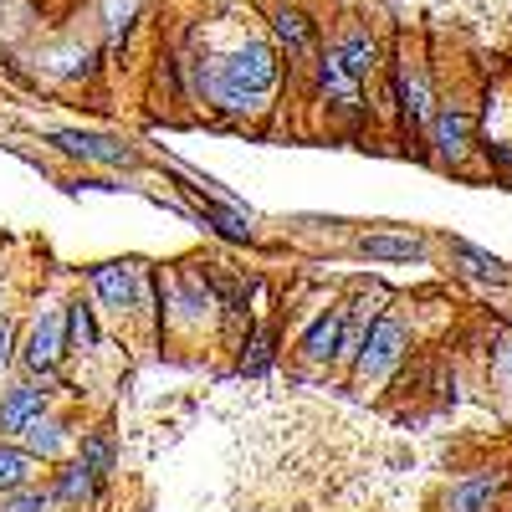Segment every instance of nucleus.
Masks as SVG:
<instances>
[{"instance_id": "f257e3e1", "label": "nucleus", "mask_w": 512, "mask_h": 512, "mask_svg": "<svg viewBox=\"0 0 512 512\" xmlns=\"http://www.w3.org/2000/svg\"><path fill=\"white\" fill-rule=\"evenodd\" d=\"M282 88V52L262 36L236 41L231 52H216V72H210V113L221 118H256L272 108V93Z\"/></svg>"}, {"instance_id": "f03ea898", "label": "nucleus", "mask_w": 512, "mask_h": 512, "mask_svg": "<svg viewBox=\"0 0 512 512\" xmlns=\"http://www.w3.org/2000/svg\"><path fill=\"white\" fill-rule=\"evenodd\" d=\"M159 292H164V323L169 328H185V333H200L221 318V297H216V282H210L205 262H180L169 277H159Z\"/></svg>"}, {"instance_id": "7ed1b4c3", "label": "nucleus", "mask_w": 512, "mask_h": 512, "mask_svg": "<svg viewBox=\"0 0 512 512\" xmlns=\"http://www.w3.org/2000/svg\"><path fill=\"white\" fill-rule=\"evenodd\" d=\"M62 359H67V318H62V308H47V313L31 318L26 338L16 344V364L26 369L31 384L52 390L57 374H62Z\"/></svg>"}, {"instance_id": "20e7f679", "label": "nucleus", "mask_w": 512, "mask_h": 512, "mask_svg": "<svg viewBox=\"0 0 512 512\" xmlns=\"http://www.w3.org/2000/svg\"><path fill=\"white\" fill-rule=\"evenodd\" d=\"M405 354H410V328H405V318L379 313V318L369 323V333H364L359 359H354V379H359V384H384V379L405 364Z\"/></svg>"}, {"instance_id": "39448f33", "label": "nucleus", "mask_w": 512, "mask_h": 512, "mask_svg": "<svg viewBox=\"0 0 512 512\" xmlns=\"http://www.w3.org/2000/svg\"><path fill=\"white\" fill-rule=\"evenodd\" d=\"M313 93H318V103L328 108V118H338V123H364L369 118V108H364V82L338 62L328 47H318V57H313Z\"/></svg>"}, {"instance_id": "423d86ee", "label": "nucleus", "mask_w": 512, "mask_h": 512, "mask_svg": "<svg viewBox=\"0 0 512 512\" xmlns=\"http://www.w3.org/2000/svg\"><path fill=\"white\" fill-rule=\"evenodd\" d=\"M47 144L77 164H108V169H134L139 164V149L123 144V139H108V134H93V128H52Z\"/></svg>"}, {"instance_id": "0eeeda50", "label": "nucleus", "mask_w": 512, "mask_h": 512, "mask_svg": "<svg viewBox=\"0 0 512 512\" xmlns=\"http://www.w3.org/2000/svg\"><path fill=\"white\" fill-rule=\"evenodd\" d=\"M425 144H431L436 164H446V169L466 164V154H472V113L461 103H441L431 113V128H425Z\"/></svg>"}, {"instance_id": "6e6552de", "label": "nucleus", "mask_w": 512, "mask_h": 512, "mask_svg": "<svg viewBox=\"0 0 512 512\" xmlns=\"http://www.w3.org/2000/svg\"><path fill=\"white\" fill-rule=\"evenodd\" d=\"M395 108H400V123L410 128V134H425V128H431L436 93H431V77H425V67L410 62V57L395 62Z\"/></svg>"}, {"instance_id": "1a4fd4ad", "label": "nucleus", "mask_w": 512, "mask_h": 512, "mask_svg": "<svg viewBox=\"0 0 512 512\" xmlns=\"http://www.w3.org/2000/svg\"><path fill=\"white\" fill-rule=\"evenodd\" d=\"M139 262H98L93 272H88V287H93V297L108 308V313H118V318H128L134 313V303H139Z\"/></svg>"}, {"instance_id": "9d476101", "label": "nucleus", "mask_w": 512, "mask_h": 512, "mask_svg": "<svg viewBox=\"0 0 512 512\" xmlns=\"http://www.w3.org/2000/svg\"><path fill=\"white\" fill-rule=\"evenodd\" d=\"M52 410V390H41L31 379H16L0 390V441H16L31 420H41Z\"/></svg>"}, {"instance_id": "9b49d317", "label": "nucleus", "mask_w": 512, "mask_h": 512, "mask_svg": "<svg viewBox=\"0 0 512 512\" xmlns=\"http://www.w3.org/2000/svg\"><path fill=\"white\" fill-rule=\"evenodd\" d=\"M272 47L287 52V62H313L318 57V21L297 6H277L272 11Z\"/></svg>"}, {"instance_id": "f8f14e48", "label": "nucleus", "mask_w": 512, "mask_h": 512, "mask_svg": "<svg viewBox=\"0 0 512 512\" xmlns=\"http://www.w3.org/2000/svg\"><path fill=\"white\" fill-rule=\"evenodd\" d=\"M82 472H88L98 487H108V477L118 472V431L103 420V425H93V431H82V441H77V456H72Z\"/></svg>"}, {"instance_id": "ddd939ff", "label": "nucleus", "mask_w": 512, "mask_h": 512, "mask_svg": "<svg viewBox=\"0 0 512 512\" xmlns=\"http://www.w3.org/2000/svg\"><path fill=\"white\" fill-rule=\"evenodd\" d=\"M16 446H21V451H31L36 461H62V456L72 451V431H67V420H62V415H52V410H47V415L31 420L26 431L16 436Z\"/></svg>"}, {"instance_id": "4468645a", "label": "nucleus", "mask_w": 512, "mask_h": 512, "mask_svg": "<svg viewBox=\"0 0 512 512\" xmlns=\"http://www.w3.org/2000/svg\"><path fill=\"white\" fill-rule=\"evenodd\" d=\"M338 328H344V313H338V308L318 313V318L303 328V338H297V359H303V364H333V354H338Z\"/></svg>"}, {"instance_id": "2eb2a0df", "label": "nucleus", "mask_w": 512, "mask_h": 512, "mask_svg": "<svg viewBox=\"0 0 512 512\" xmlns=\"http://www.w3.org/2000/svg\"><path fill=\"white\" fill-rule=\"evenodd\" d=\"M195 216L216 231L221 241H231V246H256V226H251V216L246 210H236V205H216V200H195Z\"/></svg>"}, {"instance_id": "dca6fc26", "label": "nucleus", "mask_w": 512, "mask_h": 512, "mask_svg": "<svg viewBox=\"0 0 512 512\" xmlns=\"http://www.w3.org/2000/svg\"><path fill=\"white\" fill-rule=\"evenodd\" d=\"M338 62H344L359 82H369L374 77V67H379V41L364 31V26H349V31H338V41L328 47Z\"/></svg>"}, {"instance_id": "f3484780", "label": "nucleus", "mask_w": 512, "mask_h": 512, "mask_svg": "<svg viewBox=\"0 0 512 512\" xmlns=\"http://www.w3.org/2000/svg\"><path fill=\"white\" fill-rule=\"evenodd\" d=\"M359 251L369 262H425V241L410 231H369L359 236Z\"/></svg>"}, {"instance_id": "a211bd4d", "label": "nucleus", "mask_w": 512, "mask_h": 512, "mask_svg": "<svg viewBox=\"0 0 512 512\" xmlns=\"http://www.w3.org/2000/svg\"><path fill=\"white\" fill-rule=\"evenodd\" d=\"M47 492H52V502H57V507L82 512V507H93V502H98V492H103V487H98L88 472H82L77 461H62L57 472H52V487H47Z\"/></svg>"}, {"instance_id": "6ab92c4d", "label": "nucleus", "mask_w": 512, "mask_h": 512, "mask_svg": "<svg viewBox=\"0 0 512 512\" xmlns=\"http://www.w3.org/2000/svg\"><path fill=\"white\" fill-rule=\"evenodd\" d=\"M62 318H67V349H77V354L103 349V323H98V308L88 303V297H72V303L62 308Z\"/></svg>"}, {"instance_id": "aec40b11", "label": "nucleus", "mask_w": 512, "mask_h": 512, "mask_svg": "<svg viewBox=\"0 0 512 512\" xmlns=\"http://www.w3.org/2000/svg\"><path fill=\"white\" fill-rule=\"evenodd\" d=\"M502 482L492 472H477V477H461L451 492H446V512H492Z\"/></svg>"}, {"instance_id": "412c9836", "label": "nucleus", "mask_w": 512, "mask_h": 512, "mask_svg": "<svg viewBox=\"0 0 512 512\" xmlns=\"http://www.w3.org/2000/svg\"><path fill=\"white\" fill-rule=\"evenodd\" d=\"M272 359H277V323H256L251 333H246V344H241V374L246 379H256V374H267L272 369Z\"/></svg>"}, {"instance_id": "4be33fe9", "label": "nucleus", "mask_w": 512, "mask_h": 512, "mask_svg": "<svg viewBox=\"0 0 512 512\" xmlns=\"http://www.w3.org/2000/svg\"><path fill=\"white\" fill-rule=\"evenodd\" d=\"M47 72H52L57 82H88V77L98 72V52L82 47V41H72V47H62V52L47 57Z\"/></svg>"}, {"instance_id": "5701e85b", "label": "nucleus", "mask_w": 512, "mask_h": 512, "mask_svg": "<svg viewBox=\"0 0 512 512\" xmlns=\"http://www.w3.org/2000/svg\"><path fill=\"white\" fill-rule=\"evenodd\" d=\"M41 472V461L31 451H21L16 441H0V492H16V487H31Z\"/></svg>"}, {"instance_id": "b1692460", "label": "nucleus", "mask_w": 512, "mask_h": 512, "mask_svg": "<svg viewBox=\"0 0 512 512\" xmlns=\"http://www.w3.org/2000/svg\"><path fill=\"white\" fill-rule=\"evenodd\" d=\"M451 262H461V272L477 277V282H502V262H497V256H487V251H477V246H466V241L451 246Z\"/></svg>"}, {"instance_id": "393cba45", "label": "nucleus", "mask_w": 512, "mask_h": 512, "mask_svg": "<svg viewBox=\"0 0 512 512\" xmlns=\"http://www.w3.org/2000/svg\"><path fill=\"white\" fill-rule=\"evenodd\" d=\"M52 492L47 487H16V492H0V512H52Z\"/></svg>"}, {"instance_id": "a878e982", "label": "nucleus", "mask_w": 512, "mask_h": 512, "mask_svg": "<svg viewBox=\"0 0 512 512\" xmlns=\"http://www.w3.org/2000/svg\"><path fill=\"white\" fill-rule=\"evenodd\" d=\"M134 6H139V0H108V41H113V47L128 36V26H134Z\"/></svg>"}, {"instance_id": "bb28decb", "label": "nucleus", "mask_w": 512, "mask_h": 512, "mask_svg": "<svg viewBox=\"0 0 512 512\" xmlns=\"http://www.w3.org/2000/svg\"><path fill=\"white\" fill-rule=\"evenodd\" d=\"M11 364H16V323L0 313V379H6Z\"/></svg>"}, {"instance_id": "cd10ccee", "label": "nucleus", "mask_w": 512, "mask_h": 512, "mask_svg": "<svg viewBox=\"0 0 512 512\" xmlns=\"http://www.w3.org/2000/svg\"><path fill=\"white\" fill-rule=\"evenodd\" d=\"M502 374H507V384H512V344L502 349Z\"/></svg>"}]
</instances>
